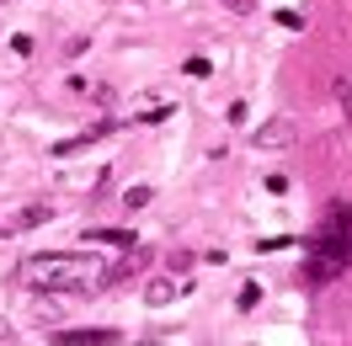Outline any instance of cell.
Segmentation results:
<instances>
[{
	"label": "cell",
	"instance_id": "6da1fadb",
	"mask_svg": "<svg viewBox=\"0 0 352 346\" xmlns=\"http://www.w3.org/2000/svg\"><path fill=\"white\" fill-rule=\"evenodd\" d=\"M102 272L107 266H96L91 256H59V251H48V256H27L16 266V282L27 293H102Z\"/></svg>",
	"mask_w": 352,
	"mask_h": 346
},
{
	"label": "cell",
	"instance_id": "8992f818",
	"mask_svg": "<svg viewBox=\"0 0 352 346\" xmlns=\"http://www.w3.org/2000/svg\"><path fill=\"white\" fill-rule=\"evenodd\" d=\"M182 293H187V282H182V277H155L150 288H144V303H150V309H160V303H176Z\"/></svg>",
	"mask_w": 352,
	"mask_h": 346
},
{
	"label": "cell",
	"instance_id": "5b68a950",
	"mask_svg": "<svg viewBox=\"0 0 352 346\" xmlns=\"http://www.w3.org/2000/svg\"><path fill=\"white\" fill-rule=\"evenodd\" d=\"M54 346H118V330H54Z\"/></svg>",
	"mask_w": 352,
	"mask_h": 346
},
{
	"label": "cell",
	"instance_id": "7a4b0ae2",
	"mask_svg": "<svg viewBox=\"0 0 352 346\" xmlns=\"http://www.w3.org/2000/svg\"><path fill=\"white\" fill-rule=\"evenodd\" d=\"M294 117H267L262 128L251 133V144H256V150H283V144H294Z\"/></svg>",
	"mask_w": 352,
	"mask_h": 346
},
{
	"label": "cell",
	"instance_id": "30bf717a",
	"mask_svg": "<svg viewBox=\"0 0 352 346\" xmlns=\"http://www.w3.org/2000/svg\"><path fill=\"white\" fill-rule=\"evenodd\" d=\"M48 214H54V208H48V203H38V208H22V214L11 218V229H22V224H43Z\"/></svg>",
	"mask_w": 352,
	"mask_h": 346
},
{
	"label": "cell",
	"instance_id": "52a82bcc",
	"mask_svg": "<svg viewBox=\"0 0 352 346\" xmlns=\"http://www.w3.org/2000/svg\"><path fill=\"white\" fill-rule=\"evenodd\" d=\"M320 229H331V235H352V203H331V214Z\"/></svg>",
	"mask_w": 352,
	"mask_h": 346
},
{
	"label": "cell",
	"instance_id": "8fae6325",
	"mask_svg": "<svg viewBox=\"0 0 352 346\" xmlns=\"http://www.w3.org/2000/svg\"><path fill=\"white\" fill-rule=\"evenodd\" d=\"M160 117H171V102H160V107H144V112H133V123H160Z\"/></svg>",
	"mask_w": 352,
	"mask_h": 346
},
{
	"label": "cell",
	"instance_id": "3957f363",
	"mask_svg": "<svg viewBox=\"0 0 352 346\" xmlns=\"http://www.w3.org/2000/svg\"><path fill=\"white\" fill-rule=\"evenodd\" d=\"M112 128H118V123H112V117H102V123H91L86 133H75V139H65V144H54V154H59V160H69V154H80V150H91V144H96V139H107Z\"/></svg>",
	"mask_w": 352,
	"mask_h": 346
},
{
	"label": "cell",
	"instance_id": "ba28073f",
	"mask_svg": "<svg viewBox=\"0 0 352 346\" xmlns=\"http://www.w3.org/2000/svg\"><path fill=\"white\" fill-rule=\"evenodd\" d=\"M91 245H118V251H129V245H133V235H129V229H91Z\"/></svg>",
	"mask_w": 352,
	"mask_h": 346
},
{
	"label": "cell",
	"instance_id": "4fadbf2b",
	"mask_svg": "<svg viewBox=\"0 0 352 346\" xmlns=\"http://www.w3.org/2000/svg\"><path fill=\"white\" fill-rule=\"evenodd\" d=\"M336 96H342V107H347V117H352V75H342V86H336Z\"/></svg>",
	"mask_w": 352,
	"mask_h": 346
},
{
	"label": "cell",
	"instance_id": "9c48e42d",
	"mask_svg": "<svg viewBox=\"0 0 352 346\" xmlns=\"http://www.w3.org/2000/svg\"><path fill=\"white\" fill-rule=\"evenodd\" d=\"M150 203H155V192H150V187H129V197H123V208H129V214H144Z\"/></svg>",
	"mask_w": 352,
	"mask_h": 346
},
{
	"label": "cell",
	"instance_id": "7c38bea8",
	"mask_svg": "<svg viewBox=\"0 0 352 346\" xmlns=\"http://www.w3.org/2000/svg\"><path fill=\"white\" fill-rule=\"evenodd\" d=\"M256 299H262V288H256V282H245V288H241V299H235V303H241V309H256Z\"/></svg>",
	"mask_w": 352,
	"mask_h": 346
},
{
	"label": "cell",
	"instance_id": "277c9868",
	"mask_svg": "<svg viewBox=\"0 0 352 346\" xmlns=\"http://www.w3.org/2000/svg\"><path fill=\"white\" fill-rule=\"evenodd\" d=\"M144 261H150V251H144V245H129V256H123V261H112L107 272H102V288H118V282L133 277V272H139Z\"/></svg>",
	"mask_w": 352,
	"mask_h": 346
}]
</instances>
